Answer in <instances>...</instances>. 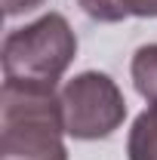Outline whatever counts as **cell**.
Masks as SVG:
<instances>
[{
    "mask_svg": "<svg viewBox=\"0 0 157 160\" xmlns=\"http://www.w3.org/2000/svg\"><path fill=\"white\" fill-rule=\"evenodd\" d=\"M56 89L13 86L0 92V160H68Z\"/></svg>",
    "mask_w": 157,
    "mask_h": 160,
    "instance_id": "1",
    "label": "cell"
},
{
    "mask_svg": "<svg viewBox=\"0 0 157 160\" xmlns=\"http://www.w3.org/2000/svg\"><path fill=\"white\" fill-rule=\"evenodd\" d=\"M77 56V37L59 12L9 31L3 40V83L56 89L62 74Z\"/></svg>",
    "mask_w": 157,
    "mask_h": 160,
    "instance_id": "2",
    "label": "cell"
},
{
    "mask_svg": "<svg viewBox=\"0 0 157 160\" xmlns=\"http://www.w3.org/2000/svg\"><path fill=\"white\" fill-rule=\"evenodd\" d=\"M65 132L74 139H105L126 120V99L117 83L102 71H83L59 92Z\"/></svg>",
    "mask_w": 157,
    "mask_h": 160,
    "instance_id": "3",
    "label": "cell"
},
{
    "mask_svg": "<svg viewBox=\"0 0 157 160\" xmlns=\"http://www.w3.org/2000/svg\"><path fill=\"white\" fill-rule=\"evenodd\" d=\"M80 9L99 22H123L129 16L157 19V0H77Z\"/></svg>",
    "mask_w": 157,
    "mask_h": 160,
    "instance_id": "4",
    "label": "cell"
},
{
    "mask_svg": "<svg viewBox=\"0 0 157 160\" xmlns=\"http://www.w3.org/2000/svg\"><path fill=\"white\" fill-rule=\"evenodd\" d=\"M129 160H157V102H148L126 139Z\"/></svg>",
    "mask_w": 157,
    "mask_h": 160,
    "instance_id": "5",
    "label": "cell"
},
{
    "mask_svg": "<svg viewBox=\"0 0 157 160\" xmlns=\"http://www.w3.org/2000/svg\"><path fill=\"white\" fill-rule=\"evenodd\" d=\"M129 74H133V86L139 96L145 102H157V43L136 49Z\"/></svg>",
    "mask_w": 157,
    "mask_h": 160,
    "instance_id": "6",
    "label": "cell"
},
{
    "mask_svg": "<svg viewBox=\"0 0 157 160\" xmlns=\"http://www.w3.org/2000/svg\"><path fill=\"white\" fill-rule=\"evenodd\" d=\"M43 0H3V12L6 16H19V12H28V9H34Z\"/></svg>",
    "mask_w": 157,
    "mask_h": 160,
    "instance_id": "7",
    "label": "cell"
}]
</instances>
